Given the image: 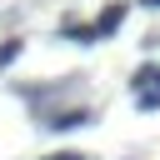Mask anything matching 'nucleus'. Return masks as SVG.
Returning <instances> with one entry per match:
<instances>
[{
  "label": "nucleus",
  "instance_id": "nucleus-1",
  "mask_svg": "<svg viewBox=\"0 0 160 160\" xmlns=\"http://www.w3.org/2000/svg\"><path fill=\"white\" fill-rule=\"evenodd\" d=\"M95 120V110H85V105H70V110H55V115H45L40 125L45 130H55V135H65V130H80V125H90Z\"/></svg>",
  "mask_w": 160,
  "mask_h": 160
},
{
  "label": "nucleus",
  "instance_id": "nucleus-2",
  "mask_svg": "<svg viewBox=\"0 0 160 160\" xmlns=\"http://www.w3.org/2000/svg\"><path fill=\"white\" fill-rule=\"evenodd\" d=\"M120 25H125V5L115 0V5H105V10H100V20H95V40H110Z\"/></svg>",
  "mask_w": 160,
  "mask_h": 160
},
{
  "label": "nucleus",
  "instance_id": "nucleus-3",
  "mask_svg": "<svg viewBox=\"0 0 160 160\" xmlns=\"http://www.w3.org/2000/svg\"><path fill=\"white\" fill-rule=\"evenodd\" d=\"M60 35L75 45H95V25H60Z\"/></svg>",
  "mask_w": 160,
  "mask_h": 160
},
{
  "label": "nucleus",
  "instance_id": "nucleus-4",
  "mask_svg": "<svg viewBox=\"0 0 160 160\" xmlns=\"http://www.w3.org/2000/svg\"><path fill=\"white\" fill-rule=\"evenodd\" d=\"M20 50H25V40H15V35H10V40L0 45V70H10V65L20 60Z\"/></svg>",
  "mask_w": 160,
  "mask_h": 160
},
{
  "label": "nucleus",
  "instance_id": "nucleus-5",
  "mask_svg": "<svg viewBox=\"0 0 160 160\" xmlns=\"http://www.w3.org/2000/svg\"><path fill=\"white\" fill-rule=\"evenodd\" d=\"M135 105H140V110H160V90H155V85H140V90H135Z\"/></svg>",
  "mask_w": 160,
  "mask_h": 160
},
{
  "label": "nucleus",
  "instance_id": "nucleus-6",
  "mask_svg": "<svg viewBox=\"0 0 160 160\" xmlns=\"http://www.w3.org/2000/svg\"><path fill=\"white\" fill-rule=\"evenodd\" d=\"M40 160H90V155H80V150H50V155H40Z\"/></svg>",
  "mask_w": 160,
  "mask_h": 160
},
{
  "label": "nucleus",
  "instance_id": "nucleus-7",
  "mask_svg": "<svg viewBox=\"0 0 160 160\" xmlns=\"http://www.w3.org/2000/svg\"><path fill=\"white\" fill-rule=\"evenodd\" d=\"M140 5H150V10H160V0H140Z\"/></svg>",
  "mask_w": 160,
  "mask_h": 160
}]
</instances>
